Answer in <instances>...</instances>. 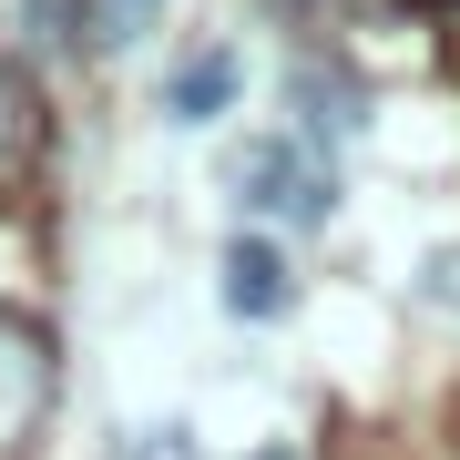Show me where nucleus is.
<instances>
[{
  "label": "nucleus",
  "instance_id": "10",
  "mask_svg": "<svg viewBox=\"0 0 460 460\" xmlns=\"http://www.w3.org/2000/svg\"><path fill=\"white\" fill-rule=\"evenodd\" d=\"M277 11H317V0H277Z\"/></svg>",
  "mask_w": 460,
  "mask_h": 460
},
{
  "label": "nucleus",
  "instance_id": "1",
  "mask_svg": "<svg viewBox=\"0 0 460 460\" xmlns=\"http://www.w3.org/2000/svg\"><path fill=\"white\" fill-rule=\"evenodd\" d=\"M235 195H246L266 226L317 235V226L338 215V154H317V144H296V133H277V144H256L246 164H235Z\"/></svg>",
  "mask_w": 460,
  "mask_h": 460
},
{
  "label": "nucleus",
  "instance_id": "2",
  "mask_svg": "<svg viewBox=\"0 0 460 460\" xmlns=\"http://www.w3.org/2000/svg\"><path fill=\"white\" fill-rule=\"evenodd\" d=\"M51 410V338L31 317H0V460H31Z\"/></svg>",
  "mask_w": 460,
  "mask_h": 460
},
{
  "label": "nucleus",
  "instance_id": "8",
  "mask_svg": "<svg viewBox=\"0 0 460 460\" xmlns=\"http://www.w3.org/2000/svg\"><path fill=\"white\" fill-rule=\"evenodd\" d=\"M113 460H195V440H184V429H133Z\"/></svg>",
  "mask_w": 460,
  "mask_h": 460
},
{
  "label": "nucleus",
  "instance_id": "3",
  "mask_svg": "<svg viewBox=\"0 0 460 460\" xmlns=\"http://www.w3.org/2000/svg\"><path fill=\"white\" fill-rule=\"evenodd\" d=\"M287 113H296V123H287L296 144H317V154H328V144H348V133L368 123V93L348 83L338 62H296V72H287Z\"/></svg>",
  "mask_w": 460,
  "mask_h": 460
},
{
  "label": "nucleus",
  "instance_id": "9",
  "mask_svg": "<svg viewBox=\"0 0 460 460\" xmlns=\"http://www.w3.org/2000/svg\"><path fill=\"white\" fill-rule=\"evenodd\" d=\"M429 307H460V246L429 256Z\"/></svg>",
  "mask_w": 460,
  "mask_h": 460
},
{
  "label": "nucleus",
  "instance_id": "7",
  "mask_svg": "<svg viewBox=\"0 0 460 460\" xmlns=\"http://www.w3.org/2000/svg\"><path fill=\"white\" fill-rule=\"evenodd\" d=\"M21 154H31V102H21V83L0 72V174H11Z\"/></svg>",
  "mask_w": 460,
  "mask_h": 460
},
{
  "label": "nucleus",
  "instance_id": "6",
  "mask_svg": "<svg viewBox=\"0 0 460 460\" xmlns=\"http://www.w3.org/2000/svg\"><path fill=\"white\" fill-rule=\"evenodd\" d=\"M164 21V0H83V31H93V51H133Z\"/></svg>",
  "mask_w": 460,
  "mask_h": 460
},
{
  "label": "nucleus",
  "instance_id": "4",
  "mask_svg": "<svg viewBox=\"0 0 460 460\" xmlns=\"http://www.w3.org/2000/svg\"><path fill=\"white\" fill-rule=\"evenodd\" d=\"M287 296H296L287 256L266 246V235H235V246H226V307L235 317H287Z\"/></svg>",
  "mask_w": 460,
  "mask_h": 460
},
{
  "label": "nucleus",
  "instance_id": "5",
  "mask_svg": "<svg viewBox=\"0 0 460 460\" xmlns=\"http://www.w3.org/2000/svg\"><path fill=\"white\" fill-rule=\"evenodd\" d=\"M235 83H246V62H235L226 41H215V51H195V62L174 72V93H164V113H174L184 133H195V123H215V113H226V102H235Z\"/></svg>",
  "mask_w": 460,
  "mask_h": 460
}]
</instances>
